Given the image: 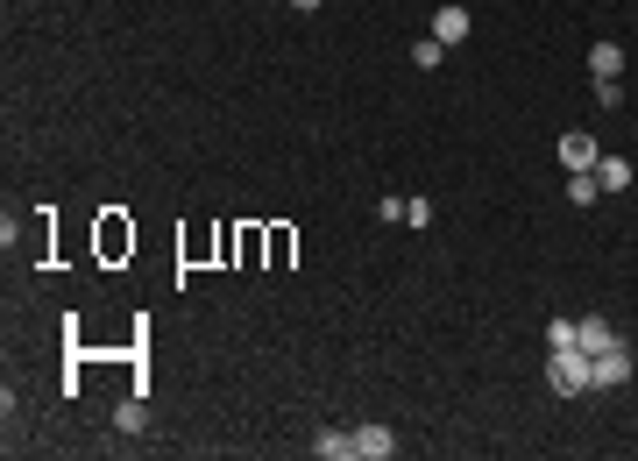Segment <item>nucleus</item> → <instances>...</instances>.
I'll return each mask as SVG.
<instances>
[{
    "mask_svg": "<svg viewBox=\"0 0 638 461\" xmlns=\"http://www.w3.org/2000/svg\"><path fill=\"white\" fill-rule=\"evenodd\" d=\"M412 64H419V71H440V64H447V43H440V36H419V43H412Z\"/></svg>",
    "mask_w": 638,
    "mask_h": 461,
    "instance_id": "9",
    "label": "nucleus"
},
{
    "mask_svg": "<svg viewBox=\"0 0 638 461\" xmlns=\"http://www.w3.org/2000/svg\"><path fill=\"white\" fill-rule=\"evenodd\" d=\"M589 376H596V391H617V383H631V355H624V341L603 348V355H589Z\"/></svg>",
    "mask_w": 638,
    "mask_h": 461,
    "instance_id": "2",
    "label": "nucleus"
},
{
    "mask_svg": "<svg viewBox=\"0 0 638 461\" xmlns=\"http://www.w3.org/2000/svg\"><path fill=\"white\" fill-rule=\"evenodd\" d=\"M291 8H298V15H312V8H327V0H291Z\"/></svg>",
    "mask_w": 638,
    "mask_h": 461,
    "instance_id": "16",
    "label": "nucleus"
},
{
    "mask_svg": "<svg viewBox=\"0 0 638 461\" xmlns=\"http://www.w3.org/2000/svg\"><path fill=\"white\" fill-rule=\"evenodd\" d=\"M405 220H412V227H426V220H433V199H419V192H412V199H405Z\"/></svg>",
    "mask_w": 638,
    "mask_h": 461,
    "instance_id": "15",
    "label": "nucleus"
},
{
    "mask_svg": "<svg viewBox=\"0 0 638 461\" xmlns=\"http://www.w3.org/2000/svg\"><path fill=\"white\" fill-rule=\"evenodd\" d=\"M433 36L440 43H468V8H440L433 15Z\"/></svg>",
    "mask_w": 638,
    "mask_h": 461,
    "instance_id": "8",
    "label": "nucleus"
},
{
    "mask_svg": "<svg viewBox=\"0 0 638 461\" xmlns=\"http://www.w3.org/2000/svg\"><path fill=\"white\" fill-rule=\"evenodd\" d=\"M575 341H582V355H603V348H617V327H610L603 313H589V320L575 327Z\"/></svg>",
    "mask_w": 638,
    "mask_h": 461,
    "instance_id": "5",
    "label": "nucleus"
},
{
    "mask_svg": "<svg viewBox=\"0 0 638 461\" xmlns=\"http://www.w3.org/2000/svg\"><path fill=\"white\" fill-rule=\"evenodd\" d=\"M596 178H603V192H624L631 185V164L624 157H596Z\"/></svg>",
    "mask_w": 638,
    "mask_h": 461,
    "instance_id": "10",
    "label": "nucleus"
},
{
    "mask_svg": "<svg viewBox=\"0 0 638 461\" xmlns=\"http://www.w3.org/2000/svg\"><path fill=\"white\" fill-rule=\"evenodd\" d=\"M390 454H397V433H390L383 419L355 426V461H390Z\"/></svg>",
    "mask_w": 638,
    "mask_h": 461,
    "instance_id": "3",
    "label": "nucleus"
},
{
    "mask_svg": "<svg viewBox=\"0 0 638 461\" xmlns=\"http://www.w3.org/2000/svg\"><path fill=\"white\" fill-rule=\"evenodd\" d=\"M596 100L603 107H624V79H596Z\"/></svg>",
    "mask_w": 638,
    "mask_h": 461,
    "instance_id": "14",
    "label": "nucleus"
},
{
    "mask_svg": "<svg viewBox=\"0 0 638 461\" xmlns=\"http://www.w3.org/2000/svg\"><path fill=\"white\" fill-rule=\"evenodd\" d=\"M546 383H553V398H589L596 391L589 355L582 348H546Z\"/></svg>",
    "mask_w": 638,
    "mask_h": 461,
    "instance_id": "1",
    "label": "nucleus"
},
{
    "mask_svg": "<svg viewBox=\"0 0 638 461\" xmlns=\"http://www.w3.org/2000/svg\"><path fill=\"white\" fill-rule=\"evenodd\" d=\"M114 426H121V433H142V426H149V412H142L135 398H121V405H114Z\"/></svg>",
    "mask_w": 638,
    "mask_h": 461,
    "instance_id": "12",
    "label": "nucleus"
},
{
    "mask_svg": "<svg viewBox=\"0 0 638 461\" xmlns=\"http://www.w3.org/2000/svg\"><path fill=\"white\" fill-rule=\"evenodd\" d=\"M596 157H603L596 135H582V128H575V135H561V164H568V171H596Z\"/></svg>",
    "mask_w": 638,
    "mask_h": 461,
    "instance_id": "4",
    "label": "nucleus"
},
{
    "mask_svg": "<svg viewBox=\"0 0 638 461\" xmlns=\"http://www.w3.org/2000/svg\"><path fill=\"white\" fill-rule=\"evenodd\" d=\"M312 454H319V461H355V433H341V426L312 433Z\"/></svg>",
    "mask_w": 638,
    "mask_h": 461,
    "instance_id": "6",
    "label": "nucleus"
},
{
    "mask_svg": "<svg viewBox=\"0 0 638 461\" xmlns=\"http://www.w3.org/2000/svg\"><path fill=\"white\" fill-rule=\"evenodd\" d=\"M546 348H582L575 341V320H546Z\"/></svg>",
    "mask_w": 638,
    "mask_h": 461,
    "instance_id": "13",
    "label": "nucleus"
},
{
    "mask_svg": "<svg viewBox=\"0 0 638 461\" xmlns=\"http://www.w3.org/2000/svg\"><path fill=\"white\" fill-rule=\"evenodd\" d=\"M589 71H596V79H624V43H610V36H603V43L589 50Z\"/></svg>",
    "mask_w": 638,
    "mask_h": 461,
    "instance_id": "7",
    "label": "nucleus"
},
{
    "mask_svg": "<svg viewBox=\"0 0 638 461\" xmlns=\"http://www.w3.org/2000/svg\"><path fill=\"white\" fill-rule=\"evenodd\" d=\"M596 192H603L596 171H568V199H575V206H596Z\"/></svg>",
    "mask_w": 638,
    "mask_h": 461,
    "instance_id": "11",
    "label": "nucleus"
}]
</instances>
